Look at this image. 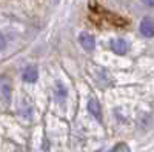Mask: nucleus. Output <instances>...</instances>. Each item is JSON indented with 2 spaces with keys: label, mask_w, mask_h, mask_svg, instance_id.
Instances as JSON below:
<instances>
[{
  "label": "nucleus",
  "mask_w": 154,
  "mask_h": 152,
  "mask_svg": "<svg viewBox=\"0 0 154 152\" xmlns=\"http://www.w3.org/2000/svg\"><path fill=\"white\" fill-rule=\"evenodd\" d=\"M79 42L82 45V48L85 51H93L96 48V40H94V37L91 34H88V32H82L79 35Z\"/></svg>",
  "instance_id": "nucleus-1"
},
{
  "label": "nucleus",
  "mask_w": 154,
  "mask_h": 152,
  "mask_svg": "<svg viewBox=\"0 0 154 152\" xmlns=\"http://www.w3.org/2000/svg\"><path fill=\"white\" fill-rule=\"evenodd\" d=\"M140 32H142L145 37L151 39L154 35V23H152V19L151 17H145L142 22H140Z\"/></svg>",
  "instance_id": "nucleus-2"
},
{
  "label": "nucleus",
  "mask_w": 154,
  "mask_h": 152,
  "mask_svg": "<svg viewBox=\"0 0 154 152\" xmlns=\"http://www.w3.org/2000/svg\"><path fill=\"white\" fill-rule=\"evenodd\" d=\"M109 46H111V49L114 51L116 54H120V55L126 54V51H128V43L123 39H112Z\"/></svg>",
  "instance_id": "nucleus-3"
},
{
  "label": "nucleus",
  "mask_w": 154,
  "mask_h": 152,
  "mask_svg": "<svg viewBox=\"0 0 154 152\" xmlns=\"http://www.w3.org/2000/svg\"><path fill=\"white\" fill-rule=\"evenodd\" d=\"M88 111L91 112V115H94L97 120H102V108L97 98H91L88 101Z\"/></svg>",
  "instance_id": "nucleus-4"
},
{
  "label": "nucleus",
  "mask_w": 154,
  "mask_h": 152,
  "mask_svg": "<svg viewBox=\"0 0 154 152\" xmlns=\"http://www.w3.org/2000/svg\"><path fill=\"white\" fill-rule=\"evenodd\" d=\"M37 77H38V72H37L35 66H28L23 71V80L26 83H34L37 80Z\"/></svg>",
  "instance_id": "nucleus-5"
},
{
  "label": "nucleus",
  "mask_w": 154,
  "mask_h": 152,
  "mask_svg": "<svg viewBox=\"0 0 154 152\" xmlns=\"http://www.w3.org/2000/svg\"><path fill=\"white\" fill-rule=\"evenodd\" d=\"M0 95H2L3 101H8L9 100V86L8 83H0Z\"/></svg>",
  "instance_id": "nucleus-6"
},
{
  "label": "nucleus",
  "mask_w": 154,
  "mask_h": 152,
  "mask_svg": "<svg viewBox=\"0 0 154 152\" xmlns=\"http://www.w3.org/2000/svg\"><path fill=\"white\" fill-rule=\"evenodd\" d=\"M111 152H130V149H128V146L125 143H119L117 146H114V149Z\"/></svg>",
  "instance_id": "nucleus-7"
},
{
  "label": "nucleus",
  "mask_w": 154,
  "mask_h": 152,
  "mask_svg": "<svg viewBox=\"0 0 154 152\" xmlns=\"http://www.w3.org/2000/svg\"><path fill=\"white\" fill-rule=\"evenodd\" d=\"M57 91H59V95H57L59 100H63V98H65V95H66V89H65V88H63L62 85H59Z\"/></svg>",
  "instance_id": "nucleus-8"
},
{
  "label": "nucleus",
  "mask_w": 154,
  "mask_h": 152,
  "mask_svg": "<svg viewBox=\"0 0 154 152\" xmlns=\"http://www.w3.org/2000/svg\"><path fill=\"white\" fill-rule=\"evenodd\" d=\"M5 46H6V39H5L3 34H0V51H2Z\"/></svg>",
  "instance_id": "nucleus-9"
},
{
  "label": "nucleus",
  "mask_w": 154,
  "mask_h": 152,
  "mask_svg": "<svg viewBox=\"0 0 154 152\" xmlns=\"http://www.w3.org/2000/svg\"><path fill=\"white\" fill-rule=\"evenodd\" d=\"M143 3H145L146 6H149V8H151V6L154 5V0H143Z\"/></svg>",
  "instance_id": "nucleus-10"
}]
</instances>
